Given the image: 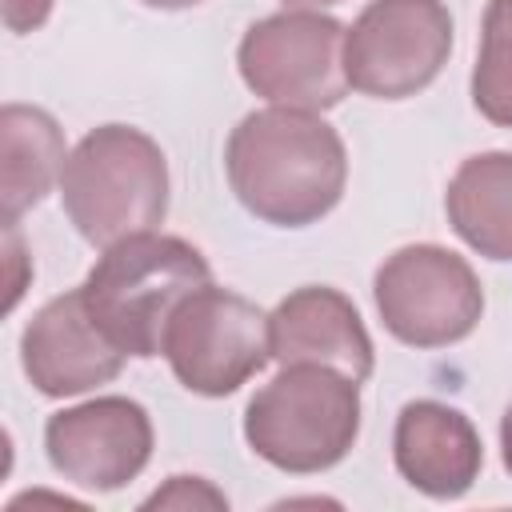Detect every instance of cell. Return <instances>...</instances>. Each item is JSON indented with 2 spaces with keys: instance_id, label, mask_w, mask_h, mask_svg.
Listing matches in <instances>:
<instances>
[{
  "instance_id": "2",
  "label": "cell",
  "mask_w": 512,
  "mask_h": 512,
  "mask_svg": "<svg viewBox=\"0 0 512 512\" xmlns=\"http://www.w3.org/2000/svg\"><path fill=\"white\" fill-rule=\"evenodd\" d=\"M204 284H212L208 256L192 240L156 228L100 248L80 292L100 332L124 356L152 360L176 304Z\"/></svg>"
},
{
  "instance_id": "13",
  "label": "cell",
  "mask_w": 512,
  "mask_h": 512,
  "mask_svg": "<svg viewBox=\"0 0 512 512\" xmlns=\"http://www.w3.org/2000/svg\"><path fill=\"white\" fill-rule=\"evenodd\" d=\"M68 148L64 128L40 104H4L0 108V204L4 224H20L52 184H60Z\"/></svg>"
},
{
  "instance_id": "17",
  "label": "cell",
  "mask_w": 512,
  "mask_h": 512,
  "mask_svg": "<svg viewBox=\"0 0 512 512\" xmlns=\"http://www.w3.org/2000/svg\"><path fill=\"white\" fill-rule=\"evenodd\" d=\"M4 256H8V300H4V312H12L32 280V256L24 248V236H20V224H4Z\"/></svg>"
},
{
  "instance_id": "12",
  "label": "cell",
  "mask_w": 512,
  "mask_h": 512,
  "mask_svg": "<svg viewBox=\"0 0 512 512\" xmlns=\"http://www.w3.org/2000/svg\"><path fill=\"white\" fill-rule=\"evenodd\" d=\"M392 464L428 500H460L484 468L476 424L444 400H408L392 428Z\"/></svg>"
},
{
  "instance_id": "16",
  "label": "cell",
  "mask_w": 512,
  "mask_h": 512,
  "mask_svg": "<svg viewBox=\"0 0 512 512\" xmlns=\"http://www.w3.org/2000/svg\"><path fill=\"white\" fill-rule=\"evenodd\" d=\"M144 512L172 508V512H228V496L204 476H168L152 496L140 500Z\"/></svg>"
},
{
  "instance_id": "7",
  "label": "cell",
  "mask_w": 512,
  "mask_h": 512,
  "mask_svg": "<svg viewBox=\"0 0 512 512\" xmlns=\"http://www.w3.org/2000/svg\"><path fill=\"white\" fill-rule=\"evenodd\" d=\"M160 356L192 396H232L272 360L268 312L232 288L204 284L176 304Z\"/></svg>"
},
{
  "instance_id": "5",
  "label": "cell",
  "mask_w": 512,
  "mask_h": 512,
  "mask_svg": "<svg viewBox=\"0 0 512 512\" xmlns=\"http://www.w3.org/2000/svg\"><path fill=\"white\" fill-rule=\"evenodd\" d=\"M372 300L384 332L420 352L468 340L484 316L476 268L444 244H404L384 256L372 276Z\"/></svg>"
},
{
  "instance_id": "19",
  "label": "cell",
  "mask_w": 512,
  "mask_h": 512,
  "mask_svg": "<svg viewBox=\"0 0 512 512\" xmlns=\"http://www.w3.org/2000/svg\"><path fill=\"white\" fill-rule=\"evenodd\" d=\"M500 460H504V472L512 476V404L500 416Z\"/></svg>"
},
{
  "instance_id": "9",
  "label": "cell",
  "mask_w": 512,
  "mask_h": 512,
  "mask_svg": "<svg viewBox=\"0 0 512 512\" xmlns=\"http://www.w3.org/2000/svg\"><path fill=\"white\" fill-rule=\"evenodd\" d=\"M152 416L132 396H92L44 424V456L56 476L84 492H120L152 460Z\"/></svg>"
},
{
  "instance_id": "15",
  "label": "cell",
  "mask_w": 512,
  "mask_h": 512,
  "mask_svg": "<svg viewBox=\"0 0 512 512\" xmlns=\"http://www.w3.org/2000/svg\"><path fill=\"white\" fill-rule=\"evenodd\" d=\"M476 112L496 124L512 128V0H488L480 16V48L468 80Z\"/></svg>"
},
{
  "instance_id": "20",
  "label": "cell",
  "mask_w": 512,
  "mask_h": 512,
  "mask_svg": "<svg viewBox=\"0 0 512 512\" xmlns=\"http://www.w3.org/2000/svg\"><path fill=\"white\" fill-rule=\"evenodd\" d=\"M140 4L160 8V12H184V8H196V4H204V0H140Z\"/></svg>"
},
{
  "instance_id": "21",
  "label": "cell",
  "mask_w": 512,
  "mask_h": 512,
  "mask_svg": "<svg viewBox=\"0 0 512 512\" xmlns=\"http://www.w3.org/2000/svg\"><path fill=\"white\" fill-rule=\"evenodd\" d=\"M284 8H332V4H340V0H280Z\"/></svg>"
},
{
  "instance_id": "8",
  "label": "cell",
  "mask_w": 512,
  "mask_h": 512,
  "mask_svg": "<svg viewBox=\"0 0 512 512\" xmlns=\"http://www.w3.org/2000/svg\"><path fill=\"white\" fill-rule=\"evenodd\" d=\"M452 36L444 0H368L344 28L348 88L372 100H408L444 72Z\"/></svg>"
},
{
  "instance_id": "1",
  "label": "cell",
  "mask_w": 512,
  "mask_h": 512,
  "mask_svg": "<svg viewBox=\"0 0 512 512\" xmlns=\"http://www.w3.org/2000/svg\"><path fill=\"white\" fill-rule=\"evenodd\" d=\"M224 176L252 220L308 228L340 204L348 188V148L320 112L268 104L228 132Z\"/></svg>"
},
{
  "instance_id": "11",
  "label": "cell",
  "mask_w": 512,
  "mask_h": 512,
  "mask_svg": "<svg viewBox=\"0 0 512 512\" xmlns=\"http://www.w3.org/2000/svg\"><path fill=\"white\" fill-rule=\"evenodd\" d=\"M268 340L276 364H328L360 384L376 368V348L360 308L332 284L292 288L268 312Z\"/></svg>"
},
{
  "instance_id": "10",
  "label": "cell",
  "mask_w": 512,
  "mask_h": 512,
  "mask_svg": "<svg viewBox=\"0 0 512 512\" xmlns=\"http://www.w3.org/2000/svg\"><path fill=\"white\" fill-rule=\"evenodd\" d=\"M124 352L92 320L84 292H60L32 312L20 332V368L28 384L48 400L84 396L120 376Z\"/></svg>"
},
{
  "instance_id": "18",
  "label": "cell",
  "mask_w": 512,
  "mask_h": 512,
  "mask_svg": "<svg viewBox=\"0 0 512 512\" xmlns=\"http://www.w3.org/2000/svg\"><path fill=\"white\" fill-rule=\"evenodd\" d=\"M56 0H4V28L12 36H28L48 24Z\"/></svg>"
},
{
  "instance_id": "4",
  "label": "cell",
  "mask_w": 512,
  "mask_h": 512,
  "mask_svg": "<svg viewBox=\"0 0 512 512\" xmlns=\"http://www.w3.org/2000/svg\"><path fill=\"white\" fill-rule=\"evenodd\" d=\"M360 412V380L328 364H280L244 408V440L276 472L316 476L352 452Z\"/></svg>"
},
{
  "instance_id": "3",
  "label": "cell",
  "mask_w": 512,
  "mask_h": 512,
  "mask_svg": "<svg viewBox=\"0 0 512 512\" xmlns=\"http://www.w3.org/2000/svg\"><path fill=\"white\" fill-rule=\"evenodd\" d=\"M56 188L80 240L112 248L164 224L168 156L136 124H100L76 140Z\"/></svg>"
},
{
  "instance_id": "14",
  "label": "cell",
  "mask_w": 512,
  "mask_h": 512,
  "mask_svg": "<svg viewBox=\"0 0 512 512\" xmlns=\"http://www.w3.org/2000/svg\"><path fill=\"white\" fill-rule=\"evenodd\" d=\"M444 216L476 256L512 264V152L460 160L444 188Z\"/></svg>"
},
{
  "instance_id": "6",
  "label": "cell",
  "mask_w": 512,
  "mask_h": 512,
  "mask_svg": "<svg viewBox=\"0 0 512 512\" xmlns=\"http://www.w3.org/2000/svg\"><path fill=\"white\" fill-rule=\"evenodd\" d=\"M344 28L320 8H284L244 28L236 72L248 92L280 108L328 112L348 96Z\"/></svg>"
}]
</instances>
